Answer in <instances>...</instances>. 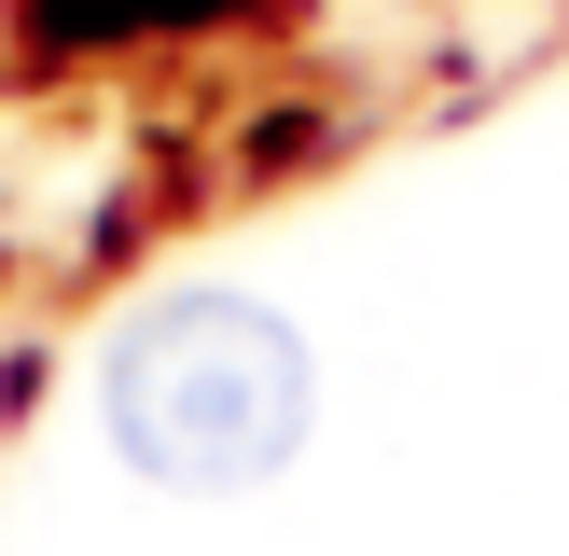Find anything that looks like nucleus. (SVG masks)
I'll return each instance as SVG.
<instances>
[{
  "mask_svg": "<svg viewBox=\"0 0 569 556\" xmlns=\"http://www.w3.org/2000/svg\"><path fill=\"white\" fill-rule=\"evenodd\" d=\"M306 334L250 292H167L111 334V376H98V417L126 445V473L181 500H222V487H264L278 459L306 445Z\"/></svg>",
  "mask_w": 569,
  "mask_h": 556,
  "instance_id": "nucleus-1",
  "label": "nucleus"
},
{
  "mask_svg": "<svg viewBox=\"0 0 569 556\" xmlns=\"http://www.w3.org/2000/svg\"><path fill=\"white\" fill-rule=\"evenodd\" d=\"M56 42H126V28H194V14H237V0H28Z\"/></svg>",
  "mask_w": 569,
  "mask_h": 556,
  "instance_id": "nucleus-2",
  "label": "nucleus"
}]
</instances>
